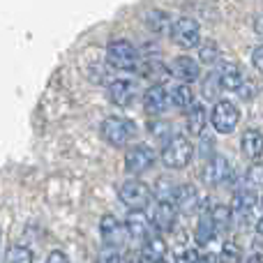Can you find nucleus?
<instances>
[{
	"label": "nucleus",
	"mask_w": 263,
	"mask_h": 263,
	"mask_svg": "<svg viewBox=\"0 0 263 263\" xmlns=\"http://www.w3.org/2000/svg\"><path fill=\"white\" fill-rule=\"evenodd\" d=\"M192 155H194V145L190 143V139L176 134L166 141V145H164L162 162H164V166L180 171V168H185L187 164L192 162Z\"/></svg>",
	"instance_id": "f257e3e1"
},
{
	"label": "nucleus",
	"mask_w": 263,
	"mask_h": 263,
	"mask_svg": "<svg viewBox=\"0 0 263 263\" xmlns=\"http://www.w3.org/2000/svg\"><path fill=\"white\" fill-rule=\"evenodd\" d=\"M102 136L109 145L114 148H125L136 134V125L127 118H120V116H109L102 123Z\"/></svg>",
	"instance_id": "f03ea898"
},
{
	"label": "nucleus",
	"mask_w": 263,
	"mask_h": 263,
	"mask_svg": "<svg viewBox=\"0 0 263 263\" xmlns=\"http://www.w3.org/2000/svg\"><path fill=\"white\" fill-rule=\"evenodd\" d=\"M106 60L120 72H134L139 67V51L127 40H114L106 49Z\"/></svg>",
	"instance_id": "7ed1b4c3"
},
{
	"label": "nucleus",
	"mask_w": 263,
	"mask_h": 263,
	"mask_svg": "<svg viewBox=\"0 0 263 263\" xmlns=\"http://www.w3.org/2000/svg\"><path fill=\"white\" fill-rule=\"evenodd\" d=\"M238 120H240V111L229 100H219L213 106V111H210V123H213L215 132H219V134H231L236 129Z\"/></svg>",
	"instance_id": "20e7f679"
},
{
	"label": "nucleus",
	"mask_w": 263,
	"mask_h": 263,
	"mask_svg": "<svg viewBox=\"0 0 263 263\" xmlns=\"http://www.w3.org/2000/svg\"><path fill=\"white\" fill-rule=\"evenodd\" d=\"M171 40L176 42L180 49H194L201 42V28L196 18L180 16L171 23Z\"/></svg>",
	"instance_id": "39448f33"
},
{
	"label": "nucleus",
	"mask_w": 263,
	"mask_h": 263,
	"mask_svg": "<svg viewBox=\"0 0 263 263\" xmlns=\"http://www.w3.org/2000/svg\"><path fill=\"white\" fill-rule=\"evenodd\" d=\"M118 196L127 208L132 210H143L153 199V192L143 180H125L118 190Z\"/></svg>",
	"instance_id": "423d86ee"
},
{
	"label": "nucleus",
	"mask_w": 263,
	"mask_h": 263,
	"mask_svg": "<svg viewBox=\"0 0 263 263\" xmlns=\"http://www.w3.org/2000/svg\"><path fill=\"white\" fill-rule=\"evenodd\" d=\"M171 203H173V208H176V213L194 215L196 210L201 208V194L194 185H180L173 190Z\"/></svg>",
	"instance_id": "0eeeda50"
},
{
	"label": "nucleus",
	"mask_w": 263,
	"mask_h": 263,
	"mask_svg": "<svg viewBox=\"0 0 263 263\" xmlns=\"http://www.w3.org/2000/svg\"><path fill=\"white\" fill-rule=\"evenodd\" d=\"M155 164V150L150 145H132V148L125 153V168L136 176V173L148 171L150 166Z\"/></svg>",
	"instance_id": "6e6552de"
},
{
	"label": "nucleus",
	"mask_w": 263,
	"mask_h": 263,
	"mask_svg": "<svg viewBox=\"0 0 263 263\" xmlns=\"http://www.w3.org/2000/svg\"><path fill=\"white\" fill-rule=\"evenodd\" d=\"M166 72L171 74V77H176L182 86H190L192 81H196V79L201 77L199 63H196L194 58H190V55H178V58L168 65Z\"/></svg>",
	"instance_id": "1a4fd4ad"
},
{
	"label": "nucleus",
	"mask_w": 263,
	"mask_h": 263,
	"mask_svg": "<svg viewBox=\"0 0 263 263\" xmlns=\"http://www.w3.org/2000/svg\"><path fill=\"white\" fill-rule=\"evenodd\" d=\"M100 233H102V240L109 245V250H118L123 247V242L127 240V231L125 227L114 217V215H104L100 222Z\"/></svg>",
	"instance_id": "9d476101"
},
{
	"label": "nucleus",
	"mask_w": 263,
	"mask_h": 263,
	"mask_svg": "<svg viewBox=\"0 0 263 263\" xmlns=\"http://www.w3.org/2000/svg\"><path fill=\"white\" fill-rule=\"evenodd\" d=\"M231 178V164L222 155H213L203 168V180L205 185H222L224 180Z\"/></svg>",
	"instance_id": "9b49d317"
},
{
	"label": "nucleus",
	"mask_w": 263,
	"mask_h": 263,
	"mask_svg": "<svg viewBox=\"0 0 263 263\" xmlns=\"http://www.w3.org/2000/svg\"><path fill=\"white\" fill-rule=\"evenodd\" d=\"M168 106V95L164 90L162 83H153L148 90L143 92V109L148 111L150 116H159L164 114Z\"/></svg>",
	"instance_id": "f8f14e48"
},
{
	"label": "nucleus",
	"mask_w": 263,
	"mask_h": 263,
	"mask_svg": "<svg viewBox=\"0 0 263 263\" xmlns=\"http://www.w3.org/2000/svg\"><path fill=\"white\" fill-rule=\"evenodd\" d=\"M109 100L114 102L120 109H127L132 102L136 100V83L127 81V79H120V81H114L109 86Z\"/></svg>",
	"instance_id": "ddd939ff"
},
{
	"label": "nucleus",
	"mask_w": 263,
	"mask_h": 263,
	"mask_svg": "<svg viewBox=\"0 0 263 263\" xmlns=\"http://www.w3.org/2000/svg\"><path fill=\"white\" fill-rule=\"evenodd\" d=\"M125 231L134 240H145L150 233V219L143 210H129L127 219H125Z\"/></svg>",
	"instance_id": "4468645a"
},
{
	"label": "nucleus",
	"mask_w": 263,
	"mask_h": 263,
	"mask_svg": "<svg viewBox=\"0 0 263 263\" xmlns=\"http://www.w3.org/2000/svg\"><path fill=\"white\" fill-rule=\"evenodd\" d=\"M153 222L157 231H171L176 227V208L171 201H157L153 213Z\"/></svg>",
	"instance_id": "2eb2a0df"
},
{
	"label": "nucleus",
	"mask_w": 263,
	"mask_h": 263,
	"mask_svg": "<svg viewBox=\"0 0 263 263\" xmlns=\"http://www.w3.org/2000/svg\"><path fill=\"white\" fill-rule=\"evenodd\" d=\"M240 148L247 159H259L263 155V134L259 129H247L240 139Z\"/></svg>",
	"instance_id": "dca6fc26"
},
{
	"label": "nucleus",
	"mask_w": 263,
	"mask_h": 263,
	"mask_svg": "<svg viewBox=\"0 0 263 263\" xmlns=\"http://www.w3.org/2000/svg\"><path fill=\"white\" fill-rule=\"evenodd\" d=\"M217 77H219V86H222L224 90H238V88L245 83L242 69L238 67V65H233V63H227V65H224L222 72H219Z\"/></svg>",
	"instance_id": "f3484780"
},
{
	"label": "nucleus",
	"mask_w": 263,
	"mask_h": 263,
	"mask_svg": "<svg viewBox=\"0 0 263 263\" xmlns=\"http://www.w3.org/2000/svg\"><path fill=\"white\" fill-rule=\"evenodd\" d=\"M166 256V242L162 240L159 236H153L143 242V250H141V261H148V263H159L164 261Z\"/></svg>",
	"instance_id": "a211bd4d"
},
{
	"label": "nucleus",
	"mask_w": 263,
	"mask_h": 263,
	"mask_svg": "<svg viewBox=\"0 0 263 263\" xmlns=\"http://www.w3.org/2000/svg\"><path fill=\"white\" fill-rule=\"evenodd\" d=\"M259 203V199H256V192L252 190H238L236 194H233V201H231V213H250V210H254V205Z\"/></svg>",
	"instance_id": "6ab92c4d"
},
{
	"label": "nucleus",
	"mask_w": 263,
	"mask_h": 263,
	"mask_svg": "<svg viewBox=\"0 0 263 263\" xmlns=\"http://www.w3.org/2000/svg\"><path fill=\"white\" fill-rule=\"evenodd\" d=\"M166 95L176 109H190V106L194 104V95H192L190 86H182V83H176V86L171 88V92H166Z\"/></svg>",
	"instance_id": "aec40b11"
},
{
	"label": "nucleus",
	"mask_w": 263,
	"mask_h": 263,
	"mask_svg": "<svg viewBox=\"0 0 263 263\" xmlns=\"http://www.w3.org/2000/svg\"><path fill=\"white\" fill-rule=\"evenodd\" d=\"M205 127V109L203 104H192L187 109V129L190 134H201Z\"/></svg>",
	"instance_id": "412c9836"
},
{
	"label": "nucleus",
	"mask_w": 263,
	"mask_h": 263,
	"mask_svg": "<svg viewBox=\"0 0 263 263\" xmlns=\"http://www.w3.org/2000/svg\"><path fill=\"white\" fill-rule=\"evenodd\" d=\"M205 215H208V219L213 222V227L217 229V231L227 229L229 224H231V217H233V213H231L229 205H210Z\"/></svg>",
	"instance_id": "4be33fe9"
},
{
	"label": "nucleus",
	"mask_w": 263,
	"mask_h": 263,
	"mask_svg": "<svg viewBox=\"0 0 263 263\" xmlns=\"http://www.w3.org/2000/svg\"><path fill=\"white\" fill-rule=\"evenodd\" d=\"M215 236H217V229L213 227L208 215H203V217L199 219V224H196V242H199V245H208L210 240H215Z\"/></svg>",
	"instance_id": "5701e85b"
},
{
	"label": "nucleus",
	"mask_w": 263,
	"mask_h": 263,
	"mask_svg": "<svg viewBox=\"0 0 263 263\" xmlns=\"http://www.w3.org/2000/svg\"><path fill=\"white\" fill-rule=\"evenodd\" d=\"M5 263H32V252L23 245H14V247H9Z\"/></svg>",
	"instance_id": "b1692460"
},
{
	"label": "nucleus",
	"mask_w": 263,
	"mask_h": 263,
	"mask_svg": "<svg viewBox=\"0 0 263 263\" xmlns=\"http://www.w3.org/2000/svg\"><path fill=\"white\" fill-rule=\"evenodd\" d=\"M263 187V164L254 162L247 168V190H261Z\"/></svg>",
	"instance_id": "393cba45"
},
{
	"label": "nucleus",
	"mask_w": 263,
	"mask_h": 263,
	"mask_svg": "<svg viewBox=\"0 0 263 263\" xmlns=\"http://www.w3.org/2000/svg\"><path fill=\"white\" fill-rule=\"evenodd\" d=\"M217 58H219V49L215 42H208V44H203L199 49V63L213 65V63H217Z\"/></svg>",
	"instance_id": "a878e982"
},
{
	"label": "nucleus",
	"mask_w": 263,
	"mask_h": 263,
	"mask_svg": "<svg viewBox=\"0 0 263 263\" xmlns=\"http://www.w3.org/2000/svg\"><path fill=\"white\" fill-rule=\"evenodd\" d=\"M219 90H222V86H219V77L217 74H208V77L203 79V97L205 100H215V97L219 95Z\"/></svg>",
	"instance_id": "bb28decb"
},
{
	"label": "nucleus",
	"mask_w": 263,
	"mask_h": 263,
	"mask_svg": "<svg viewBox=\"0 0 263 263\" xmlns=\"http://www.w3.org/2000/svg\"><path fill=\"white\" fill-rule=\"evenodd\" d=\"M168 26V18H166V12H150L148 14V28L153 32H164Z\"/></svg>",
	"instance_id": "cd10ccee"
},
{
	"label": "nucleus",
	"mask_w": 263,
	"mask_h": 263,
	"mask_svg": "<svg viewBox=\"0 0 263 263\" xmlns=\"http://www.w3.org/2000/svg\"><path fill=\"white\" fill-rule=\"evenodd\" d=\"M141 69H143V77H145V79H150V77H162V74H168L166 69H164L162 65L157 63V60H150V63H145Z\"/></svg>",
	"instance_id": "c85d7f7f"
},
{
	"label": "nucleus",
	"mask_w": 263,
	"mask_h": 263,
	"mask_svg": "<svg viewBox=\"0 0 263 263\" xmlns=\"http://www.w3.org/2000/svg\"><path fill=\"white\" fill-rule=\"evenodd\" d=\"M196 259H199V252L196 250H185V252H180V254L176 256V263H194Z\"/></svg>",
	"instance_id": "c756f323"
},
{
	"label": "nucleus",
	"mask_w": 263,
	"mask_h": 263,
	"mask_svg": "<svg viewBox=\"0 0 263 263\" xmlns=\"http://www.w3.org/2000/svg\"><path fill=\"white\" fill-rule=\"evenodd\" d=\"M252 63H254V67L263 74V44H259L254 49V53H252Z\"/></svg>",
	"instance_id": "7c9ffc66"
},
{
	"label": "nucleus",
	"mask_w": 263,
	"mask_h": 263,
	"mask_svg": "<svg viewBox=\"0 0 263 263\" xmlns=\"http://www.w3.org/2000/svg\"><path fill=\"white\" fill-rule=\"evenodd\" d=\"M236 92H240L242 100H250V97H254V95H256V86H254V83H247V86L242 83V86L238 88Z\"/></svg>",
	"instance_id": "2f4dec72"
},
{
	"label": "nucleus",
	"mask_w": 263,
	"mask_h": 263,
	"mask_svg": "<svg viewBox=\"0 0 263 263\" xmlns=\"http://www.w3.org/2000/svg\"><path fill=\"white\" fill-rule=\"evenodd\" d=\"M46 263H69V259H67V254H65V252L53 250L49 254V259H46Z\"/></svg>",
	"instance_id": "473e14b6"
},
{
	"label": "nucleus",
	"mask_w": 263,
	"mask_h": 263,
	"mask_svg": "<svg viewBox=\"0 0 263 263\" xmlns=\"http://www.w3.org/2000/svg\"><path fill=\"white\" fill-rule=\"evenodd\" d=\"M120 261V252L118 250H106L102 254V263H118Z\"/></svg>",
	"instance_id": "72a5a7b5"
},
{
	"label": "nucleus",
	"mask_w": 263,
	"mask_h": 263,
	"mask_svg": "<svg viewBox=\"0 0 263 263\" xmlns=\"http://www.w3.org/2000/svg\"><path fill=\"white\" fill-rule=\"evenodd\" d=\"M224 254L227 256H231V259H238V254H240V250H238V245L236 242H224Z\"/></svg>",
	"instance_id": "f704fd0d"
},
{
	"label": "nucleus",
	"mask_w": 263,
	"mask_h": 263,
	"mask_svg": "<svg viewBox=\"0 0 263 263\" xmlns=\"http://www.w3.org/2000/svg\"><path fill=\"white\" fill-rule=\"evenodd\" d=\"M240 263H263V256L259 254V252H252V254H247V256H242Z\"/></svg>",
	"instance_id": "c9c22d12"
},
{
	"label": "nucleus",
	"mask_w": 263,
	"mask_h": 263,
	"mask_svg": "<svg viewBox=\"0 0 263 263\" xmlns=\"http://www.w3.org/2000/svg\"><path fill=\"white\" fill-rule=\"evenodd\" d=\"M118 263H143V261H141V256H136V254H125V256H120Z\"/></svg>",
	"instance_id": "e433bc0d"
},
{
	"label": "nucleus",
	"mask_w": 263,
	"mask_h": 263,
	"mask_svg": "<svg viewBox=\"0 0 263 263\" xmlns=\"http://www.w3.org/2000/svg\"><path fill=\"white\" fill-rule=\"evenodd\" d=\"M208 153H210V139L203 136V139H201V155H208Z\"/></svg>",
	"instance_id": "4c0bfd02"
},
{
	"label": "nucleus",
	"mask_w": 263,
	"mask_h": 263,
	"mask_svg": "<svg viewBox=\"0 0 263 263\" xmlns=\"http://www.w3.org/2000/svg\"><path fill=\"white\" fill-rule=\"evenodd\" d=\"M194 263H217V259H215L213 254H205V256H199Z\"/></svg>",
	"instance_id": "58836bf2"
},
{
	"label": "nucleus",
	"mask_w": 263,
	"mask_h": 263,
	"mask_svg": "<svg viewBox=\"0 0 263 263\" xmlns=\"http://www.w3.org/2000/svg\"><path fill=\"white\" fill-rule=\"evenodd\" d=\"M150 127H153V134L155 136H159V134H164V132H166V125H150Z\"/></svg>",
	"instance_id": "ea45409f"
},
{
	"label": "nucleus",
	"mask_w": 263,
	"mask_h": 263,
	"mask_svg": "<svg viewBox=\"0 0 263 263\" xmlns=\"http://www.w3.org/2000/svg\"><path fill=\"white\" fill-rule=\"evenodd\" d=\"M256 231H259V233H261V236H263V217L259 219V222H256Z\"/></svg>",
	"instance_id": "a19ab883"
},
{
	"label": "nucleus",
	"mask_w": 263,
	"mask_h": 263,
	"mask_svg": "<svg viewBox=\"0 0 263 263\" xmlns=\"http://www.w3.org/2000/svg\"><path fill=\"white\" fill-rule=\"evenodd\" d=\"M261 205H263V196H261Z\"/></svg>",
	"instance_id": "79ce46f5"
},
{
	"label": "nucleus",
	"mask_w": 263,
	"mask_h": 263,
	"mask_svg": "<svg viewBox=\"0 0 263 263\" xmlns=\"http://www.w3.org/2000/svg\"><path fill=\"white\" fill-rule=\"evenodd\" d=\"M159 263H166V261H159Z\"/></svg>",
	"instance_id": "37998d69"
}]
</instances>
